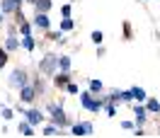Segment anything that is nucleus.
I'll list each match as a JSON object with an SVG mask.
<instances>
[{
  "label": "nucleus",
  "instance_id": "1",
  "mask_svg": "<svg viewBox=\"0 0 160 138\" xmlns=\"http://www.w3.org/2000/svg\"><path fill=\"white\" fill-rule=\"evenodd\" d=\"M80 107L92 111V114H100L102 109H104V97L95 95L90 90H85V92H80Z\"/></svg>",
  "mask_w": 160,
  "mask_h": 138
},
{
  "label": "nucleus",
  "instance_id": "2",
  "mask_svg": "<svg viewBox=\"0 0 160 138\" xmlns=\"http://www.w3.org/2000/svg\"><path fill=\"white\" fill-rule=\"evenodd\" d=\"M46 111L51 114L49 121H51V124H56L61 131H63L66 126H70L68 114H66V109H63V102H61V104H53V102H49V104H46Z\"/></svg>",
  "mask_w": 160,
  "mask_h": 138
},
{
  "label": "nucleus",
  "instance_id": "3",
  "mask_svg": "<svg viewBox=\"0 0 160 138\" xmlns=\"http://www.w3.org/2000/svg\"><path fill=\"white\" fill-rule=\"evenodd\" d=\"M58 70V53H44L39 61V73L41 78H53V73Z\"/></svg>",
  "mask_w": 160,
  "mask_h": 138
},
{
  "label": "nucleus",
  "instance_id": "4",
  "mask_svg": "<svg viewBox=\"0 0 160 138\" xmlns=\"http://www.w3.org/2000/svg\"><path fill=\"white\" fill-rule=\"evenodd\" d=\"M27 82H29V73H27L24 68H15V70L10 73V75H8V85H10L12 90L24 87Z\"/></svg>",
  "mask_w": 160,
  "mask_h": 138
},
{
  "label": "nucleus",
  "instance_id": "5",
  "mask_svg": "<svg viewBox=\"0 0 160 138\" xmlns=\"http://www.w3.org/2000/svg\"><path fill=\"white\" fill-rule=\"evenodd\" d=\"M17 92H20L17 97H20V102H22V104H32V102L37 99V95H39V92H37V87H34L32 82H27V85H24V87H20Z\"/></svg>",
  "mask_w": 160,
  "mask_h": 138
},
{
  "label": "nucleus",
  "instance_id": "6",
  "mask_svg": "<svg viewBox=\"0 0 160 138\" xmlns=\"http://www.w3.org/2000/svg\"><path fill=\"white\" fill-rule=\"evenodd\" d=\"M92 131H95L92 121H78L70 126V136H92Z\"/></svg>",
  "mask_w": 160,
  "mask_h": 138
},
{
  "label": "nucleus",
  "instance_id": "7",
  "mask_svg": "<svg viewBox=\"0 0 160 138\" xmlns=\"http://www.w3.org/2000/svg\"><path fill=\"white\" fill-rule=\"evenodd\" d=\"M133 121H136V126H146V121H148V109L143 102H136L133 104Z\"/></svg>",
  "mask_w": 160,
  "mask_h": 138
},
{
  "label": "nucleus",
  "instance_id": "8",
  "mask_svg": "<svg viewBox=\"0 0 160 138\" xmlns=\"http://www.w3.org/2000/svg\"><path fill=\"white\" fill-rule=\"evenodd\" d=\"M32 24H34V29L49 32V29H51V17H49V12H37V15H34V20H32Z\"/></svg>",
  "mask_w": 160,
  "mask_h": 138
},
{
  "label": "nucleus",
  "instance_id": "9",
  "mask_svg": "<svg viewBox=\"0 0 160 138\" xmlns=\"http://www.w3.org/2000/svg\"><path fill=\"white\" fill-rule=\"evenodd\" d=\"M22 116L27 119V121H29V124H32L34 128H37V126H41V124L46 121V116L41 114L39 109H34V107H32V109H24V114H22Z\"/></svg>",
  "mask_w": 160,
  "mask_h": 138
},
{
  "label": "nucleus",
  "instance_id": "10",
  "mask_svg": "<svg viewBox=\"0 0 160 138\" xmlns=\"http://www.w3.org/2000/svg\"><path fill=\"white\" fill-rule=\"evenodd\" d=\"M51 80H53V87L63 90V87H66V85L70 82V80H73V75H70V70H68V73H66V70H56Z\"/></svg>",
  "mask_w": 160,
  "mask_h": 138
},
{
  "label": "nucleus",
  "instance_id": "11",
  "mask_svg": "<svg viewBox=\"0 0 160 138\" xmlns=\"http://www.w3.org/2000/svg\"><path fill=\"white\" fill-rule=\"evenodd\" d=\"M146 109H148V114H160V99L158 97H146Z\"/></svg>",
  "mask_w": 160,
  "mask_h": 138
},
{
  "label": "nucleus",
  "instance_id": "12",
  "mask_svg": "<svg viewBox=\"0 0 160 138\" xmlns=\"http://www.w3.org/2000/svg\"><path fill=\"white\" fill-rule=\"evenodd\" d=\"M17 131H20L22 136H37V133H34V126H32V124H29L24 116H22V121L17 124Z\"/></svg>",
  "mask_w": 160,
  "mask_h": 138
},
{
  "label": "nucleus",
  "instance_id": "13",
  "mask_svg": "<svg viewBox=\"0 0 160 138\" xmlns=\"http://www.w3.org/2000/svg\"><path fill=\"white\" fill-rule=\"evenodd\" d=\"M17 7H20V5H17L15 0H0V10H2V15H15Z\"/></svg>",
  "mask_w": 160,
  "mask_h": 138
},
{
  "label": "nucleus",
  "instance_id": "14",
  "mask_svg": "<svg viewBox=\"0 0 160 138\" xmlns=\"http://www.w3.org/2000/svg\"><path fill=\"white\" fill-rule=\"evenodd\" d=\"M41 136H61V128L56 124H41Z\"/></svg>",
  "mask_w": 160,
  "mask_h": 138
},
{
  "label": "nucleus",
  "instance_id": "15",
  "mask_svg": "<svg viewBox=\"0 0 160 138\" xmlns=\"http://www.w3.org/2000/svg\"><path fill=\"white\" fill-rule=\"evenodd\" d=\"M20 44H22V49H24V51H29V53H32L34 49H37V39H34L32 34H27V37H22V39H20Z\"/></svg>",
  "mask_w": 160,
  "mask_h": 138
},
{
  "label": "nucleus",
  "instance_id": "16",
  "mask_svg": "<svg viewBox=\"0 0 160 138\" xmlns=\"http://www.w3.org/2000/svg\"><path fill=\"white\" fill-rule=\"evenodd\" d=\"M131 97H133V102H146L148 92L143 87H138V85H133V87H131Z\"/></svg>",
  "mask_w": 160,
  "mask_h": 138
},
{
  "label": "nucleus",
  "instance_id": "17",
  "mask_svg": "<svg viewBox=\"0 0 160 138\" xmlns=\"http://www.w3.org/2000/svg\"><path fill=\"white\" fill-rule=\"evenodd\" d=\"M88 90L95 92V95H100V92H104V82L97 80V78H92V80H88Z\"/></svg>",
  "mask_w": 160,
  "mask_h": 138
},
{
  "label": "nucleus",
  "instance_id": "18",
  "mask_svg": "<svg viewBox=\"0 0 160 138\" xmlns=\"http://www.w3.org/2000/svg\"><path fill=\"white\" fill-rule=\"evenodd\" d=\"M32 29H34V24L27 20H20L17 22V32H20V37H27V34H32Z\"/></svg>",
  "mask_w": 160,
  "mask_h": 138
},
{
  "label": "nucleus",
  "instance_id": "19",
  "mask_svg": "<svg viewBox=\"0 0 160 138\" xmlns=\"http://www.w3.org/2000/svg\"><path fill=\"white\" fill-rule=\"evenodd\" d=\"M70 68H73L70 56H68V53H61V56H58V70H66V73H68Z\"/></svg>",
  "mask_w": 160,
  "mask_h": 138
},
{
  "label": "nucleus",
  "instance_id": "20",
  "mask_svg": "<svg viewBox=\"0 0 160 138\" xmlns=\"http://www.w3.org/2000/svg\"><path fill=\"white\" fill-rule=\"evenodd\" d=\"M51 0H34V10L37 12H51Z\"/></svg>",
  "mask_w": 160,
  "mask_h": 138
},
{
  "label": "nucleus",
  "instance_id": "21",
  "mask_svg": "<svg viewBox=\"0 0 160 138\" xmlns=\"http://www.w3.org/2000/svg\"><path fill=\"white\" fill-rule=\"evenodd\" d=\"M61 32H63V34H66V32H73L75 29V22H73V17H61V27H58Z\"/></svg>",
  "mask_w": 160,
  "mask_h": 138
},
{
  "label": "nucleus",
  "instance_id": "22",
  "mask_svg": "<svg viewBox=\"0 0 160 138\" xmlns=\"http://www.w3.org/2000/svg\"><path fill=\"white\" fill-rule=\"evenodd\" d=\"M8 61H10V51L5 49V46H0V70L8 66Z\"/></svg>",
  "mask_w": 160,
  "mask_h": 138
},
{
  "label": "nucleus",
  "instance_id": "23",
  "mask_svg": "<svg viewBox=\"0 0 160 138\" xmlns=\"http://www.w3.org/2000/svg\"><path fill=\"white\" fill-rule=\"evenodd\" d=\"M129 102H133L131 90H119V104H129Z\"/></svg>",
  "mask_w": 160,
  "mask_h": 138
},
{
  "label": "nucleus",
  "instance_id": "24",
  "mask_svg": "<svg viewBox=\"0 0 160 138\" xmlns=\"http://www.w3.org/2000/svg\"><path fill=\"white\" fill-rule=\"evenodd\" d=\"M117 104H119V102H107V104H104V111H107V116H109V119L117 116Z\"/></svg>",
  "mask_w": 160,
  "mask_h": 138
},
{
  "label": "nucleus",
  "instance_id": "25",
  "mask_svg": "<svg viewBox=\"0 0 160 138\" xmlns=\"http://www.w3.org/2000/svg\"><path fill=\"white\" fill-rule=\"evenodd\" d=\"M90 39H92V44H97V46H100L102 41H104V32H102V29H95L90 34Z\"/></svg>",
  "mask_w": 160,
  "mask_h": 138
},
{
  "label": "nucleus",
  "instance_id": "26",
  "mask_svg": "<svg viewBox=\"0 0 160 138\" xmlns=\"http://www.w3.org/2000/svg\"><path fill=\"white\" fill-rule=\"evenodd\" d=\"M121 29H124V39H126V41L133 39V27H131L129 22H124V24H121Z\"/></svg>",
  "mask_w": 160,
  "mask_h": 138
},
{
  "label": "nucleus",
  "instance_id": "27",
  "mask_svg": "<svg viewBox=\"0 0 160 138\" xmlns=\"http://www.w3.org/2000/svg\"><path fill=\"white\" fill-rule=\"evenodd\" d=\"M0 116L5 119V121H10V119L15 116V109H10V107H0Z\"/></svg>",
  "mask_w": 160,
  "mask_h": 138
},
{
  "label": "nucleus",
  "instance_id": "28",
  "mask_svg": "<svg viewBox=\"0 0 160 138\" xmlns=\"http://www.w3.org/2000/svg\"><path fill=\"white\" fill-rule=\"evenodd\" d=\"M63 90H66L68 95H78V92H80V87H78V85H75V82H73V80H70V82H68V85H66V87H63Z\"/></svg>",
  "mask_w": 160,
  "mask_h": 138
},
{
  "label": "nucleus",
  "instance_id": "29",
  "mask_svg": "<svg viewBox=\"0 0 160 138\" xmlns=\"http://www.w3.org/2000/svg\"><path fill=\"white\" fill-rule=\"evenodd\" d=\"M121 128H124V131H133V128H136V121H129V119H126V121H121Z\"/></svg>",
  "mask_w": 160,
  "mask_h": 138
},
{
  "label": "nucleus",
  "instance_id": "30",
  "mask_svg": "<svg viewBox=\"0 0 160 138\" xmlns=\"http://www.w3.org/2000/svg\"><path fill=\"white\" fill-rule=\"evenodd\" d=\"M70 12H73V5H70V2H66V5L61 7V15H63V17H70Z\"/></svg>",
  "mask_w": 160,
  "mask_h": 138
},
{
  "label": "nucleus",
  "instance_id": "31",
  "mask_svg": "<svg viewBox=\"0 0 160 138\" xmlns=\"http://www.w3.org/2000/svg\"><path fill=\"white\" fill-rule=\"evenodd\" d=\"M32 85L37 87V92H44V80H41V78H37L34 82H32Z\"/></svg>",
  "mask_w": 160,
  "mask_h": 138
},
{
  "label": "nucleus",
  "instance_id": "32",
  "mask_svg": "<svg viewBox=\"0 0 160 138\" xmlns=\"http://www.w3.org/2000/svg\"><path fill=\"white\" fill-rule=\"evenodd\" d=\"M104 53H107V49H104V46H102V44H100V46H97V56H100V58H102Z\"/></svg>",
  "mask_w": 160,
  "mask_h": 138
},
{
  "label": "nucleus",
  "instance_id": "33",
  "mask_svg": "<svg viewBox=\"0 0 160 138\" xmlns=\"http://www.w3.org/2000/svg\"><path fill=\"white\" fill-rule=\"evenodd\" d=\"M2 22H5V15H2V10H0V24H2Z\"/></svg>",
  "mask_w": 160,
  "mask_h": 138
},
{
  "label": "nucleus",
  "instance_id": "34",
  "mask_svg": "<svg viewBox=\"0 0 160 138\" xmlns=\"http://www.w3.org/2000/svg\"><path fill=\"white\" fill-rule=\"evenodd\" d=\"M15 2H17V5H20V7H22V5H24V0H15Z\"/></svg>",
  "mask_w": 160,
  "mask_h": 138
},
{
  "label": "nucleus",
  "instance_id": "35",
  "mask_svg": "<svg viewBox=\"0 0 160 138\" xmlns=\"http://www.w3.org/2000/svg\"><path fill=\"white\" fill-rule=\"evenodd\" d=\"M24 2H32V5H34V0H24Z\"/></svg>",
  "mask_w": 160,
  "mask_h": 138
}]
</instances>
